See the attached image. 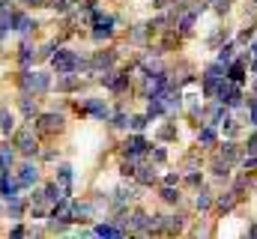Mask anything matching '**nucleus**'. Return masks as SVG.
<instances>
[{
	"label": "nucleus",
	"mask_w": 257,
	"mask_h": 239,
	"mask_svg": "<svg viewBox=\"0 0 257 239\" xmlns=\"http://www.w3.org/2000/svg\"><path fill=\"white\" fill-rule=\"evenodd\" d=\"M87 27H90V39L96 45H108L117 33H120V18L114 12H105L102 6H96L87 15Z\"/></svg>",
	"instance_id": "1"
},
{
	"label": "nucleus",
	"mask_w": 257,
	"mask_h": 239,
	"mask_svg": "<svg viewBox=\"0 0 257 239\" xmlns=\"http://www.w3.org/2000/svg\"><path fill=\"white\" fill-rule=\"evenodd\" d=\"M51 69H54V75H66V72H84L87 75V69H90V57L87 54H81V51H75V48H69V45H57V51L51 54Z\"/></svg>",
	"instance_id": "2"
},
{
	"label": "nucleus",
	"mask_w": 257,
	"mask_h": 239,
	"mask_svg": "<svg viewBox=\"0 0 257 239\" xmlns=\"http://www.w3.org/2000/svg\"><path fill=\"white\" fill-rule=\"evenodd\" d=\"M9 141L15 144V150H18L21 159H39V153H42V138H39V132L33 129V120H24V123L12 132Z\"/></svg>",
	"instance_id": "3"
},
{
	"label": "nucleus",
	"mask_w": 257,
	"mask_h": 239,
	"mask_svg": "<svg viewBox=\"0 0 257 239\" xmlns=\"http://www.w3.org/2000/svg\"><path fill=\"white\" fill-rule=\"evenodd\" d=\"M15 84H18V90H27V93H33V96H48L51 90H54V75L51 72H45V69H21L18 72V78H15Z\"/></svg>",
	"instance_id": "4"
},
{
	"label": "nucleus",
	"mask_w": 257,
	"mask_h": 239,
	"mask_svg": "<svg viewBox=\"0 0 257 239\" xmlns=\"http://www.w3.org/2000/svg\"><path fill=\"white\" fill-rule=\"evenodd\" d=\"M72 108H75L78 117H90V120H96V123H108L111 114H114V108H111L108 99H102V96H84V99H75Z\"/></svg>",
	"instance_id": "5"
},
{
	"label": "nucleus",
	"mask_w": 257,
	"mask_h": 239,
	"mask_svg": "<svg viewBox=\"0 0 257 239\" xmlns=\"http://www.w3.org/2000/svg\"><path fill=\"white\" fill-rule=\"evenodd\" d=\"M150 147H153V141L144 135V132H128L126 138L117 144V150H120V156L128 159V162H144L147 156H150Z\"/></svg>",
	"instance_id": "6"
},
{
	"label": "nucleus",
	"mask_w": 257,
	"mask_h": 239,
	"mask_svg": "<svg viewBox=\"0 0 257 239\" xmlns=\"http://www.w3.org/2000/svg\"><path fill=\"white\" fill-rule=\"evenodd\" d=\"M120 66V48L114 45H105L99 51L90 54V69H87V81H96L99 75H105L108 69H117Z\"/></svg>",
	"instance_id": "7"
},
{
	"label": "nucleus",
	"mask_w": 257,
	"mask_h": 239,
	"mask_svg": "<svg viewBox=\"0 0 257 239\" xmlns=\"http://www.w3.org/2000/svg\"><path fill=\"white\" fill-rule=\"evenodd\" d=\"M209 102H221L227 111H242L245 108V90H242V84H233L230 78H224L221 84H218V90H215V96L209 99Z\"/></svg>",
	"instance_id": "8"
},
{
	"label": "nucleus",
	"mask_w": 257,
	"mask_h": 239,
	"mask_svg": "<svg viewBox=\"0 0 257 239\" xmlns=\"http://www.w3.org/2000/svg\"><path fill=\"white\" fill-rule=\"evenodd\" d=\"M33 129L39 132V138H42V141L57 138V135H63V132H66V114H63V111H42L39 117L33 120Z\"/></svg>",
	"instance_id": "9"
},
{
	"label": "nucleus",
	"mask_w": 257,
	"mask_h": 239,
	"mask_svg": "<svg viewBox=\"0 0 257 239\" xmlns=\"http://www.w3.org/2000/svg\"><path fill=\"white\" fill-rule=\"evenodd\" d=\"M15 179H18L21 191H33L42 182V162L39 159H21L15 165Z\"/></svg>",
	"instance_id": "10"
},
{
	"label": "nucleus",
	"mask_w": 257,
	"mask_h": 239,
	"mask_svg": "<svg viewBox=\"0 0 257 239\" xmlns=\"http://www.w3.org/2000/svg\"><path fill=\"white\" fill-rule=\"evenodd\" d=\"M242 200H245V194H242V191H236V188L227 182V185H224V191H215V206H212V212H215L218 218H224V215H230Z\"/></svg>",
	"instance_id": "11"
},
{
	"label": "nucleus",
	"mask_w": 257,
	"mask_h": 239,
	"mask_svg": "<svg viewBox=\"0 0 257 239\" xmlns=\"http://www.w3.org/2000/svg\"><path fill=\"white\" fill-rule=\"evenodd\" d=\"M194 141H197V150H203V153H212L215 147H218V141H221V132H218V126L215 123H200L197 126V135H194Z\"/></svg>",
	"instance_id": "12"
},
{
	"label": "nucleus",
	"mask_w": 257,
	"mask_h": 239,
	"mask_svg": "<svg viewBox=\"0 0 257 239\" xmlns=\"http://www.w3.org/2000/svg\"><path fill=\"white\" fill-rule=\"evenodd\" d=\"M159 165H153L150 159H144V162H138V168H135V182L141 185V188H159Z\"/></svg>",
	"instance_id": "13"
},
{
	"label": "nucleus",
	"mask_w": 257,
	"mask_h": 239,
	"mask_svg": "<svg viewBox=\"0 0 257 239\" xmlns=\"http://www.w3.org/2000/svg\"><path fill=\"white\" fill-rule=\"evenodd\" d=\"M186 221H189V212L174 206V212H162V233H168V236L186 233Z\"/></svg>",
	"instance_id": "14"
},
{
	"label": "nucleus",
	"mask_w": 257,
	"mask_h": 239,
	"mask_svg": "<svg viewBox=\"0 0 257 239\" xmlns=\"http://www.w3.org/2000/svg\"><path fill=\"white\" fill-rule=\"evenodd\" d=\"M42 99L39 96H33V93H27V90H18V99H15V105H18V114L21 120H36L42 114V105H39Z\"/></svg>",
	"instance_id": "15"
},
{
	"label": "nucleus",
	"mask_w": 257,
	"mask_h": 239,
	"mask_svg": "<svg viewBox=\"0 0 257 239\" xmlns=\"http://www.w3.org/2000/svg\"><path fill=\"white\" fill-rule=\"evenodd\" d=\"M36 27H39V21H36L27 9H15V24H12V33H15L18 39H33Z\"/></svg>",
	"instance_id": "16"
},
{
	"label": "nucleus",
	"mask_w": 257,
	"mask_h": 239,
	"mask_svg": "<svg viewBox=\"0 0 257 239\" xmlns=\"http://www.w3.org/2000/svg\"><path fill=\"white\" fill-rule=\"evenodd\" d=\"M194 212L197 215H212V206H215V191L209 185H197L194 188V200H192Z\"/></svg>",
	"instance_id": "17"
},
{
	"label": "nucleus",
	"mask_w": 257,
	"mask_h": 239,
	"mask_svg": "<svg viewBox=\"0 0 257 239\" xmlns=\"http://www.w3.org/2000/svg\"><path fill=\"white\" fill-rule=\"evenodd\" d=\"M206 168H209V177L215 179L218 185H227L230 177H233V168H236V165H230V162H224L221 156H215V153H212V159H209V165H206Z\"/></svg>",
	"instance_id": "18"
},
{
	"label": "nucleus",
	"mask_w": 257,
	"mask_h": 239,
	"mask_svg": "<svg viewBox=\"0 0 257 239\" xmlns=\"http://www.w3.org/2000/svg\"><path fill=\"white\" fill-rule=\"evenodd\" d=\"M87 87V78H81L78 72H66V75H57V84L54 90L63 93V96H72V93H81Z\"/></svg>",
	"instance_id": "19"
},
{
	"label": "nucleus",
	"mask_w": 257,
	"mask_h": 239,
	"mask_svg": "<svg viewBox=\"0 0 257 239\" xmlns=\"http://www.w3.org/2000/svg\"><path fill=\"white\" fill-rule=\"evenodd\" d=\"M36 60H39V45H36L33 39H21V42H18V51H15L18 69H30Z\"/></svg>",
	"instance_id": "20"
},
{
	"label": "nucleus",
	"mask_w": 257,
	"mask_h": 239,
	"mask_svg": "<svg viewBox=\"0 0 257 239\" xmlns=\"http://www.w3.org/2000/svg\"><path fill=\"white\" fill-rule=\"evenodd\" d=\"M27 209H30V197L27 194H18V197H12V200L3 203V212L9 215V221H24Z\"/></svg>",
	"instance_id": "21"
},
{
	"label": "nucleus",
	"mask_w": 257,
	"mask_h": 239,
	"mask_svg": "<svg viewBox=\"0 0 257 239\" xmlns=\"http://www.w3.org/2000/svg\"><path fill=\"white\" fill-rule=\"evenodd\" d=\"M18 194H21V185L15 179V171H0V200L6 203V200H12Z\"/></svg>",
	"instance_id": "22"
},
{
	"label": "nucleus",
	"mask_w": 257,
	"mask_h": 239,
	"mask_svg": "<svg viewBox=\"0 0 257 239\" xmlns=\"http://www.w3.org/2000/svg\"><path fill=\"white\" fill-rule=\"evenodd\" d=\"M54 179H57V185L63 188V194H75V168H72L69 162H60V165H57Z\"/></svg>",
	"instance_id": "23"
},
{
	"label": "nucleus",
	"mask_w": 257,
	"mask_h": 239,
	"mask_svg": "<svg viewBox=\"0 0 257 239\" xmlns=\"http://www.w3.org/2000/svg\"><path fill=\"white\" fill-rule=\"evenodd\" d=\"M165 206H183V185H159L156 194Z\"/></svg>",
	"instance_id": "24"
},
{
	"label": "nucleus",
	"mask_w": 257,
	"mask_h": 239,
	"mask_svg": "<svg viewBox=\"0 0 257 239\" xmlns=\"http://www.w3.org/2000/svg\"><path fill=\"white\" fill-rule=\"evenodd\" d=\"M15 165H18V150H15V144L6 138V141L0 144V171H15Z\"/></svg>",
	"instance_id": "25"
},
{
	"label": "nucleus",
	"mask_w": 257,
	"mask_h": 239,
	"mask_svg": "<svg viewBox=\"0 0 257 239\" xmlns=\"http://www.w3.org/2000/svg\"><path fill=\"white\" fill-rule=\"evenodd\" d=\"M18 129V114L9 111V105H0V135L12 138V132Z\"/></svg>",
	"instance_id": "26"
},
{
	"label": "nucleus",
	"mask_w": 257,
	"mask_h": 239,
	"mask_svg": "<svg viewBox=\"0 0 257 239\" xmlns=\"http://www.w3.org/2000/svg\"><path fill=\"white\" fill-rule=\"evenodd\" d=\"M128 120H132V111H126V105H117L108 126H111V132H128Z\"/></svg>",
	"instance_id": "27"
},
{
	"label": "nucleus",
	"mask_w": 257,
	"mask_h": 239,
	"mask_svg": "<svg viewBox=\"0 0 257 239\" xmlns=\"http://www.w3.org/2000/svg\"><path fill=\"white\" fill-rule=\"evenodd\" d=\"M177 138H180V129H177L174 117H168L165 126H159V129H156V141H159V144H171V141H177Z\"/></svg>",
	"instance_id": "28"
},
{
	"label": "nucleus",
	"mask_w": 257,
	"mask_h": 239,
	"mask_svg": "<svg viewBox=\"0 0 257 239\" xmlns=\"http://www.w3.org/2000/svg\"><path fill=\"white\" fill-rule=\"evenodd\" d=\"M218 132H221L224 138H239V135H242V123H239V120L233 117V111H230L227 117H224L221 123H218Z\"/></svg>",
	"instance_id": "29"
},
{
	"label": "nucleus",
	"mask_w": 257,
	"mask_h": 239,
	"mask_svg": "<svg viewBox=\"0 0 257 239\" xmlns=\"http://www.w3.org/2000/svg\"><path fill=\"white\" fill-rule=\"evenodd\" d=\"M236 54H239V45H236V39H227V42H221V45L215 48V60H218V63H224V66L236 57Z\"/></svg>",
	"instance_id": "30"
},
{
	"label": "nucleus",
	"mask_w": 257,
	"mask_h": 239,
	"mask_svg": "<svg viewBox=\"0 0 257 239\" xmlns=\"http://www.w3.org/2000/svg\"><path fill=\"white\" fill-rule=\"evenodd\" d=\"M150 39H153V33H150L147 24H135V27L128 30V42H132V45H150Z\"/></svg>",
	"instance_id": "31"
},
{
	"label": "nucleus",
	"mask_w": 257,
	"mask_h": 239,
	"mask_svg": "<svg viewBox=\"0 0 257 239\" xmlns=\"http://www.w3.org/2000/svg\"><path fill=\"white\" fill-rule=\"evenodd\" d=\"M147 159H150L153 165H159V168H162V165H168V147H165V144H153Z\"/></svg>",
	"instance_id": "32"
},
{
	"label": "nucleus",
	"mask_w": 257,
	"mask_h": 239,
	"mask_svg": "<svg viewBox=\"0 0 257 239\" xmlns=\"http://www.w3.org/2000/svg\"><path fill=\"white\" fill-rule=\"evenodd\" d=\"M183 185H189V188H197V185H203V168L183 171Z\"/></svg>",
	"instance_id": "33"
},
{
	"label": "nucleus",
	"mask_w": 257,
	"mask_h": 239,
	"mask_svg": "<svg viewBox=\"0 0 257 239\" xmlns=\"http://www.w3.org/2000/svg\"><path fill=\"white\" fill-rule=\"evenodd\" d=\"M153 120L147 117V111H141V114H132L128 120V132H147V126H150Z\"/></svg>",
	"instance_id": "34"
},
{
	"label": "nucleus",
	"mask_w": 257,
	"mask_h": 239,
	"mask_svg": "<svg viewBox=\"0 0 257 239\" xmlns=\"http://www.w3.org/2000/svg\"><path fill=\"white\" fill-rule=\"evenodd\" d=\"M48 9H51L54 15H69V12L75 9V3H72V0H48Z\"/></svg>",
	"instance_id": "35"
},
{
	"label": "nucleus",
	"mask_w": 257,
	"mask_h": 239,
	"mask_svg": "<svg viewBox=\"0 0 257 239\" xmlns=\"http://www.w3.org/2000/svg\"><path fill=\"white\" fill-rule=\"evenodd\" d=\"M254 33H257V27H254V24H248V27H242V30L236 33V45H239V48H248V42L254 39Z\"/></svg>",
	"instance_id": "36"
},
{
	"label": "nucleus",
	"mask_w": 257,
	"mask_h": 239,
	"mask_svg": "<svg viewBox=\"0 0 257 239\" xmlns=\"http://www.w3.org/2000/svg\"><path fill=\"white\" fill-rule=\"evenodd\" d=\"M245 111H248V123H251V129H257V93L245 96Z\"/></svg>",
	"instance_id": "37"
},
{
	"label": "nucleus",
	"mask_w": 257,
	"mask_h": 239,
	"mask_svg": "<svg viewBox=\"0 0 257 239\" xmlns=\"http://www.w3.org/2000/svg\"><path fill=\"white\" fill-rule=\"evenodd\" d=\"M57 45H60V39H48L45 45H39V60H42V63H48V60H51V54L57 51Z\"/></svg>",
	"instance_id": "38"
},
{
	"label": "nucleus",
	"mask_w": 257,
	"mask_h": 239,
	"mask_svg": "<svg viewBox=\"0 0 257 239\" xmlns=\"http://www.w3.org/2000/svg\"><path fill=\"white\" fill-rule=\"evenodd\" d=\"M159 185H183V171H168L159 177Z\"/></svg>",
	"instance_id": "39"
},
{
	"label": "nucleus",
	"mask_w": 257,
	"mask_h": 239,
	"mask_svg": "<svg viewBox=\"0 0 257 239\" xmlns=\"http://www.w3.org/2000/svg\"><path fill=\"white\" fill-rule=\"evenodd\" d=\"M248 72L251 78H257V36L248 42Z\"/></svg>",
	"instance_id": "40"
},
{
	"label": "nucleus",
	"mask_w": 257,
	"mask_h": 239,
	"mask_svg": "<svg viewBox=\"0 0 257 239\" xmlns=\"http://www.w3.org/2000/svg\"><path fill=\"white\" fill-rule=\"evenodd\" d=\"M242 150H245V153H257V129H251V132H248V138H245Z\"/></svg>",
	"instance_id": "41"
},
{
	"label": "nucleus",
	"mask_w": 257,
	"mask_h": 239,
	"mask_svg": "<svg viewBox=\"0 0 257 239\" xmlns=\"http://www.w3.org/2000/svg\"><path fill=\"white\" fill-rule=\"evenodd\" d=\"M9 236H27V227H24L21 221H15V224L9 227Z\"/></svg>",
	"instance_id": "42"
},
{
	"label": "nucleus",
	"mask_w": 257,
	"mask_h": 239,
	"mask_svg": "<svg viewBox=\"0 0 257 239\" xmlns=\"http://www.w3.org/2000/svg\"><path fill=\"white\" fill-rule=\"evenodd\" d=\"M21 6L24 9H42V6H48V0H21Z\"/></svg>",
	"instance_id": "43"
},
{
	"label": "nucleus",
	"mask_w": 257,
	"mask_h": 239,
	"mask_svg": "<svg viewBox=\"0 0 257 239\" xmlns=\"http://www.w3.org/2000/svg\"><path fill=\"white\" fill-rule=\"evenodd\" d=\"M245 233H248V236H257V221H254V224H248V230H245Z\"/></svg>",
	"instance_id": "44"
},
{
	"label": "nucleus",
	"mask_w": 257,
	"mask_h": 239,
	"mask_svg": "<svg viewBox=\"0 0 257 239\" xmlns=\"http://www.w3.org/2000/svg\"><path fill=\"white\" fill-rule=\"evenodd\" d=\"M0 212H3V200H0Z\"/></svg>",
	"instance_id": "45"
},
{
	"label": "nucleus",
	"mask_w": 257,
	"mask_h": 239,
	"mask_svg": "<svg viewBox=\"0 0 257 239\" xmlns=\"http://www.w3.org/2000/svg\"><path fill=\"white\" fill-rule=\"evenodd\" d=\"M0 57H3V51H0Z\"/></svg>",
	"instance_id": "46"
}]
</instances>
